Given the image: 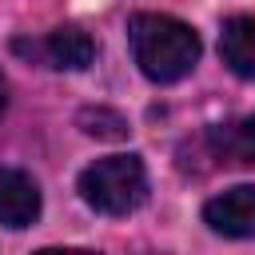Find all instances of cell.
<instances>
[{
  "label": "cell",
  "instance_id": "obj_1",
  "mask_svg": "<svg viewBox=\"0 0 255 255\" xmlns=\"http://www.w3.org/2000/svg\"><path fill=\"white\" fill-rule=\"evenodd\" d=\"M128 44L139 64V72L151 84H175L199 64V36L191 24L163 16V12H139L128 24Z\"/></svg>",
  "mask_w": 255,
  "mask_h": 255
},
{
  "label": "cell",
  "instance_id": "obj_3",
  "mask_svg": "<svg viewBox=\"0 0 255 255\" xmlns=\"http://www.w3.org/2000/svg\"><path fill=\"white\" fill-rule=\"evenodd\" d=\"M16 52L24 56H36L44 60L48 68H68V72H80L96 60V40L76 28V24H64L56 32H48L44 40H16Z\"/></svg>",
  "mask_w": 255,
  "mask_h": 255
},
{
  "label": "cell",
  "instance_id": "obj_6",
  "mask_svg": "<svg viewBox=\"0 0 255 255\" xmlns=\"http://www.w3.org/2000/svg\"><path fill=\"white\" fill-rule=\"evenodd\" d=\"M207 147L219 163H235V167H251L255 163V112L215 124L207 131Z\"/></svg>",
  "mask_w": 255,
  "mask_h": 255
},
{
  "label": "cell",
  "instance_id": "obj_7",
  "mask_svg": "<svg viewBox=\"0 0 255 255\" xmlns=\"http://www.w3.org/2000/svg\"><path fill=\"white\" fill-rule=\"evenodd\" d=\"M219 56L239 80H255V16H231L223 24Z\"/></svg>",
  "mask_w": 255,
  "mask_h": 255
},
{
  "label": "cell",
  "instance_id": "obj_2",
  "mask_svg": "<svg viewBox=\"0 0 255 255\" xmlns=\"http://www.w3.org/2000/svg\"><path fill=\"white\" fill-rule=\"evenodd\" d=\"M80 195L100 215H131L147 195V171L139 155H104L80 171Z\"/></svg>",
  "mask_w": 255,
  "mask_h": 255
},
{
  "label": "cell",
  "instance_id": "obj_4",
  "mask_svg": "<svg viewBox=\"0 0 255 255\" xmlns=\"http://www.w3.org/2000/svg\"><path fill=\"white\" fill-rule=\"evenodd\" d=\"M203 223L215 235L227 239H251L255 235V183L227 187L223 195L203 203Z\"/></svg>",
  "mask_w": 255,
  "mask_h": 255
},
{
  "label": "cell",
  "instance_id": "obj_5",
  "mask_svg": "<svg viewBox=\"0 0 255 255\" xmlns=\"http://www.w3.org/2000/svg\"><path fill=\"white\" fill-rule=\"evenodd\" d=\"M40 219V187L20 167H0V227L24 231Z\"/></svg>",
  "mask_w": 255,
  "mask_h": 255
},
{
  "label": "cell",
  "instance_id": "obj_8",
  "mask_svg": "<svg viewBox=\"0 0 255 255\" xmlns=\"http://www.w3.org/2000/svg\"><path fill=\"white\" fill-rule=\"evenodd\" d=\"M4 104H8V84H4V76H0V116H4Z\"/></svg>",
  "mask_w": 255,
  "mask_h": 255
}]
</instances>
